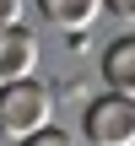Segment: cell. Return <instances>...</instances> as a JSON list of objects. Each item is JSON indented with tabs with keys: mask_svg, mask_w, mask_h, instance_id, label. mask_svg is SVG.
<instances>
[{
	"mask_svg": "<svg viewBox=\"0 0 135 146\" xmlns=\"http://www.w3.org/2000/svg\"><path fill=\"white\" fill-rule=\"evenodd\" d=\"M49 125H54V92H49V81L22 76V81H5L0 87V135L5 141L22 146L27 135H38Z\"/></svg>",
	"mask_w": 135,
	"mask_h": 146,
	"instance_id": "cell-1",
	"label": "cell"
},
{
	"mask_svg": "<svg viewBox=\"0 0 135 146\" xmlns=\"http://www.w3.org/2000/svg\"><path fill=\"white\" fill-rule=\"evenodd\" d=\"M22 146H70V135L49 125V130H38V135H27V141H22Z\"/></svg>",
	"mask_w": 135,
	"mask_h": 146,
	"instance_id": "cell-6",
	"label": "cell"
},
{
	"mask_svg": "<svg viewBox=\"0 0 135 146\" xmlns=\"http://www.w3.org/2000/svg\"><path fill=\"white\" fill-rule=\"evenodd\" d=\"M22 5L27 0H0V27H16L22 22Z\"/></svg>",
	"mask_w": 135,
	"mask_h": 146,
	"instance_id": "cell-7",
	"label": "cell"
},
{
	"mask_svg": "<svg viewBox=\"0 0 135 146\" xmlns=\"http://www.w3.org/2000/svg\"><path fill=\"white\" fill-rule=\"evenodd\" d=\"M81 130H87L92 146H135V98L103 92L97 103H87Z\"/></svg>",
	"mask_w": 135,
	"mask_h": 146,
	"instance_id": "cell-2",
	"label": "cell"
},
{
	"mask_svg": "<svg viewBox=\"0 0 135 146\" xmlns=\"http://www.w3.org/2000/svg\"><path fill=\"white\" fill-rule=\"evenodd\" d=\"M38 70V38L16 22V27H0V87L5 81H22Z\"/></svg>",
	"mask_w": 135,
	"mask_h": 146,
	"instance_id": "cell-3",
	"label": "cell"
},
{
	"mask_svg": "<svg viewBox=\"0 0 135 146\" xmlns=\"http://www.w3.org/2000/svg\"><path fill=\"white\" fill-rule=\"evenodd\" d=\"M38 5V16L49 22V27H60V33H87L92 22H97V11H103V0H32Z\"/></svg>",
	"mask_w": 135,
	"mask_h": 146,
	"instance_id": "cell-5",
	"label": "cell"
},
{
	"mask_svg": "<svg viewBox=\"0 0 135 146\" xmlns=\"http://www.w3.org/2000/svg\"><path fill=\"white\" fill-rule=\"evenodd\" d=\"M103 81H108V92L135 98V33L114 38V43L103 49Z\"/></svg>",
	"mask_w": 135,
	"mask_h": 146,
	"instance_id": "cell-4",
	"label": "cell"
},
{
	"mask_svg": "<svg viewBox=\"0 0 135 146\" xmlns=\"http://www.w3.org/2000/svg\"><path fill=\"white\" fill-rule=\"evenodd\" d=\"M103 5H114L119 16H130V22H135V0H103Z\"/></svg>",
	"mask_w": 135,
	"mask_h": 146,
	"instance_id": "cell-8",
	"label": "cell"
}]
</instances>
